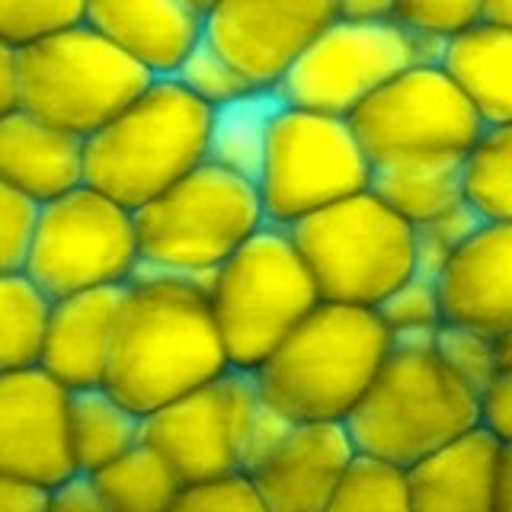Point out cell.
Segmentation results:
<instances>
[{
	"label": "cell",
	"instance_id": "obj_44",
	"mask_svg": "<svg viewBox=\"0 0 512 512\" xmlns=\"http://www.w3.org/2000/svg\"><path fill=\"white\" fill-rule=\"evenodd\" d=\"M496 512H512V448L503 445L500 484H496Z\"/></svg>",
	"mask_w": 512,
	"mask_h": 512
},
{
	"label": "cell",
	"instance_id": "obj_29",
	"mask_svg": "<svg viewBox=\"0 0 512 512\" xmlns=\"http://www.w3.org/2000/svg\"><path fill=\"white\" fill-rule=\"evenodd\" d=\"M375 314L388 327L391 343H436V333L445 324L439 282L413 272L375 304Z\"/></svg>",
	"mask_w": 512,
	"mask_h": 512
},
{
	"label": "cell",
	"instance_id": "obj_27",
	"mask_svg": "<svg viewBox=\"0 0 512 512\" xmlns=\"http://www.w3.org/2000/svg\"><path fill=\"white\" fill-rule=\"evenodd\" d=\"M52 298L23 269L0 272V375L39 365Z\"/></svg>",
	"mask_w": 512,
	"mask_h": 512
},
{
	"label": "cell",
	"instance_id": "obj_36",
	"mask_svg": "<svg viewBox=\"0 0 512 512\" xmlns=\"http://www.w3.org/2000/svg\"><path fill=\"white\" fill-rule=\"evenodd\" d=\"M170 512H269L250 474L234 471L224 477L186 484Z\"/></svg>",
	"mask_w": 512,
	"mask_h": 512
},
{
	"label": "cell",
	"instance_id": "obj_47",
	"mask_svg": "<svg viewBox=\"0 0 512 512\" xmlns=\"http://www.w3.org/2000/svg\"><path fill=\"white\" fill-rule=\"evenodd\" d=\"M183 4H186V7H192L196 13H205L208 7H212V0H183Z\"/></svg>",
	"mask_w": 512,
	"mask_h": 512
},
{
	"label": "cell",
	"instance_id": "obj_43",
	"mask_svg": "<svg viewBox=\"0 0 512 512\" xmlns=\"http://www.w3.org/2000/svg\"><path fill=\"white\" fill-rule=\"evenodd\" d=\"M397 0H336V13L346 20H394Z\"/></svg>",
	"mask_w": 512,
	"mask_h": 512
},
{
	"label": "cell",
	"instance_id": "obj_2",
	"mask_svg": "<svg viewBox=\"0 0 512 512\" xmlns=\"http://www.w3.org/2000/svg\"><path fill=\"white\" fill-rule=\"evenodd\" d=\"M391 352L375 308L320 301L253 368L272 407L295 423H343Z\"/></svg>",
	"mask_w": 512,
	"mask_h": 512
},
{
	"label": "cell",
	"instance_id": "obj_22",
	"mask_svg": "<svg viewBox=\"0 0 512 512\" xmlns=\"http://www.w3.org/2000/svg\"><path fill=\"white\" fill-rule=\"evenodd\" d=\"M439 61L484 125L512 122V26L480 20L445 39Z\"/></svg>",
	"mask_w": 512,
	"mask_h": 512
},
{
	"label": "cell",
	"instance_id": "obj_34",
	"mask_svg": "<svg viewBox=\"0 0 512 512\" xmlns=\"http://www.w3.org/2000/svg\"><path fill=\"white\" fill-rule=\"evenodd\" d=\"M87 0H0V39L23 48L84 23Z\"/></svg>",
	"mask_w": 512,
	"mask_h": 512
},
{
	"label": "cell",
	"instance_id": "obj_19",
	"mask_svg": "<svg viewBox=\"0 0 512 512\" xmlns=\"http://www.w3.org/2000/svg\"><path fill=\"white\" fill-rule=\"evenodd\" d=\"M84 23L154 77H173L202 39V13L183 0H87Z\"/></svg>",
	"mask_w": 512,
	"mask_h": 512
},
{
	"label": "cell",
	"instance_id": "obj_38",
	"mask_svg": "<svg viewBox=\"0 0 512 512\" xmlns=\"http://www.w3.org/2000/svg\"><path fill=\"white\" fill-rule=\"evenodd\" d=\"M295 429V420L292 416H285L279 407H272L269 400L263 397L260 410H256L253 423H250V432H247V445H244V474L253 471L256 464H260L269 452H276V448L285 442L288 432Z\"/></svg>",
	"mask_w": 512,
	"mask_h": 512
},
{
	"label": "cell",
	"instance_id": "obj_12",
	"mask_svg": "<svg viewBox=\"0 0 512 512\" xmlns=\"http://www.w3.org/2000/svg\"><path fill=\"white\" fill-rule=\"evenodd\" d=\"M349 122L372 164L404 154H468L487 128L442 61L410 64Z\"/></svg>",
	"mask_w": 512,
	"mask_h": 512
},
{
	"label": "cell",
	"instance_id": "obj_1",
	"mask_svg": "<svg viewBox=\"0 0 512 512\" xmlns=\"http://www.w3.org/2000/svg\"><path fill=\"white\" fill-rule=\"evenodd\" d=\"M208 285L212 279L151 269L125 285L103 384L141 416L231 368Z\"/></svg>",
	"mask_w": 512,
	"mask_h": 512
},
{
	"label": "cell",
	"instance_id": "obj_13",
	"mask_svg": "<svg viewBox=\"0 0 512 512\" xmlns=\"http://www.w3.org/2000/svg\"><path fill=\"white\" fill-rule=\"evenodd\" d=\"M263 391L250 368H228L215 381L144 413L141 442L186 484L244 471V445Z\"/></svg>",
	"mask_w": 512,
	"mask_h": 512
},
{
	"label": "cell",
	"instance_id": "obj_33",
	"mask_svg": "<svg viewBox=\"0 0 512 512\" xmlns=\"http://www.w3.org/2000/svg\"><path fill=\"white\" fill-rule=\"evenodd\" d=\"M173 77L180 80L196 100H202L212 109H218L224 103H234V100H240V96L256 90L208 39L196 42V48L183 58V64L176 68Z\"/></svg>",
	"mask_w": 512,
	"mask_h": 512
},
{
	"label": "cell",
	"instance_id": "obj_10",
	"mask_svg": "<svg viewBox=\"0 0 512 512\" xmlns=\"http://www.w3.org/2000/svg\"><path fill=\"white\" fill-rule=\"evenodd\" d=\"M23 109L87 138L122 112L154 74L87 23L20 48Z\"/></svg>",
	"mask_w": 512,
	"mask_h": 512
},
{
	"label": "cell",
	"instance_id": "obj_25",
	"mask_svg": "<svg viewBox=\"0 0 512 512\" xmlns=\"http://www.w3.org/2000/svg\"><path fill=\"white\" fill-rule=\"evenodd\" d=\"M276 109H279L276 90H253L234 103H224V106L212 109L208 160L256 183Z\"/></svg>",
	"mask_w": 512,
	"mask_h": 512
},
{
	"label": "cell",
	"instance_id": "obj_6",
	"mask_svg": "<svg viewBox=\"0 0 512 512\" xmlns=\"http://www.w3.org/2000/svg\"><path fill=\"white\" fill-rule=\"evenodd\" d=\"M208 301L231 368L253 372L317 308L320 292L288 228L266 221L215 269Z\"/></svg>",
	"mask_w": 512,
	"mask_h": 512
},
{
	"label": "cell",
	"instance_id": "obj_39",
	"mask_svg": "<svg viewBox=\"0 0 512 512\" xmlns=\"http://www.w3.org/2000/svg\"><path fill=\"white\" fill-rule=\"evenodd\" d=\"M480 426L500 445L512 448V368H503L480 394Z\"/></svg>",
	"mask_w": 512,
	"mask_h": 512
},
{
	"label": "cell",
	"instance_id": "obj_4",
	"mask_svg": "<svg viewBox=\"0 0 512 512\" xmlns=\"http://www.w3.org/2000/svg\"><path fill=\"white\" fill-rule=\"evenodd\" d=\"M343 426L359 455L407 471L480 426V397L448 372L436 343H391Z\"/></svg>",
	"mask_w": 512,
	"mask_h": 512
},
{
	"label": "cell",
	"instance_id": "obj_45",
	"mask_svg": "<svg viewBox=\"0 0 512 512\" xmlns=\"http://www.w3.org/2000/svg\"><path fill=\"white\" fill-rule=\"evenodd\" d=\"M484 20H493V23L512 26V0H487Z\"/></svg>",
	"mask_w": 512,
	"mask_h": 512
},
{
	"label": "cell",
	"instance_id": "obj_9",
	"mask_svg": "<svg viewBox=\"0 0 512 512\" xmlns=\"http://www.w3.org/2000/svg\"><path fill=\"white\" fill-rule=\"evenodd\" d=\"M138 266L132 208L87 183L39 205L23 272L48 298L128 285Z\"/></svg>",
	"mask_w": 512,
	"mask_h": 512
},
{
	"label": "cell",
	"instance_id": "obj_23",
	"mask_svg": "<svg viewBox=\"0 0 512 512\" xmlns=\"http://www.w3.org/2000/svg\"><path fill=\"white\" fill-rule=\"evenodd\" d=\"M400 218L420 224L464 202V154H404L372 164V186Z\"/></svg>",
	"mask_w": 512,
	"mask_h": 512
},
{
	"label": "cell",
	"instance_id": "obj_30",
	"mask_svg": "<svg viewBox=\"0 0 512 512\" xmlns=\"http://www.w3.org/2000/svg\"><path fill=\"white\" fill-rule=\"evenodd\" d=\"M324 512H413L407 471L388 461L356 455Z\"/></svg>",
	"mask_w": 512,
	"mask_h": 512
},
{
	"label": "cell",
	"instance_id": "obj_18",
	"mask_svg": "<svg viewBox=\"0 0 512 512\" xmlns=\"http://www.w3.org/2000/svg\"><path fill=\"white\" fill-rule=\"evenodd\" d=\"M122 292L125 285H112L52 298L39 368L68 391L96 388L106 381Z\"/></svg>",
	"mask_w": 512,
	"mask_h": 512
},
{
	"label": "cell",
	"instance_id": "obj_16",
	"mask_svg": "<svg viewBox=\"0 0 512 512\" xmlns=\"http://www.w3.org/2000/svg\"><path fill=\"white\" fill-rule=\"evenodd\" d=\"M356 455L343 423H295L276 452L247 474L269 512H324Z\"/></svg>",
	"mask_w": 512,
	"mask_h": 512
},
{
	"label": "cell",
	"instance_id": "obj_7",
	"mask_svg": "<svg viewBox=\"0 0 512 512\" xmlns=\"http://www.w3.org/2000/svg\"><path fill=\"white\" fill-rule=\"evenodd\" d=\"M288 234L311 272L320 301L375 308L416 272L413 224L372 189L295 221Z\"/></svg>",
	"mask_w": 512,
	"mask_h": 512
},
{
	"label": "cell",
	"instance_id": "obj_28",
	"mask_svg": "<svg viewBox=\"0 0 512 512\" xmlns=\"http://www.w3.org/2000/svg\"><path fill=\"white\" fill-rule=\"evenodd\" d=\"M464 202L484 221H512V122L487 125L464 154Z\"/></svg>",
	"mask_w": 512,
	"mask_h": 512
},
{
	"label": "cell",
	"instance_id": "obj_24",
	"mask_svg": "<svg viewBox=\"0 0 512 512\" xmlns=\"http://www.w3.org/2000/svg\"><path fill=\"white\" fill-rule=\"evenodd\" d=\"M144 416L132 410L106 384L71 391L68 400V442L77 474H96L106 464L141 445Z\"/></svg>",
	"mask_w": 512,
	"mask_h": 512
},
{
	"label": "cell",
	"instance_id": "obj_26",
	"mask_svg": "<svg viewBox=\"0 0 512 512\" xmlns=\"http://www.w3.org/2000/svg\"><path fill=\"white\" fill-rule=\"evenodd\" d=\"M90 477L112 512H170L183 490L176 471L144 442Z\"/></svg>",
	"mask_w": 512,
	"mask_h": 512
},
{
	"label": "cell",
	"instance_id": "obj_17",
	"mask_svg": "<svg viewBox=\"0 0 512 512\" xmlns=\"http://www.w3.org/2000/svg\"><path fill=\"white\" fill-rule=\"evenodd\" d=\"M445 320L490 336L512 330V221H484L439 276Z\"/></svg>",
	"mask_w": 512,
	"mask_h": 512
},
{
	"label": "cell",
	"instance_id": "obj_20",
	"mask_svg": "<svg viewBox=\"0 0 512 512\" xmlns=\"http://www.w3.org/2000/svg\"><path fill=\"white\" fill-rule=\"evenodd\" d=\"M503 445L484 426L407 468L413 512H496Z\"/></svg>",
	"mask_w": 512,
	"mask_h": 512
},
{
	"label": "cell",
	"instance_id": "obj_37",
	"mask_svg": "<svg viewBox=\"0 0 512 512\" xmlns=\"http://www.w3.org/2000/svg\"><path fill=\"white\" fill-rule=\"evenodd\" d=\"M39 205L0 180V272L23 269Z\"/></svg>",
	"mask_w": 512,
	"mask_h": 512
},
{
	"label": "cell",
	"instance_id": "obj_3",
	"mask_svg": "<svg viewBox=\"0 0 512 512\" xmlns=\"http://www.w3.org/2000/svg\"><path fill=\"white\" fill-rule=\"evenodd\" d=\"M212 106L176 77H154L132 103L84 138V183L141 208L208 160Z\"/></svg>",
	"mask_w": 512,
	"mask_h": 512
},
{
	"label": "cell",
	"instance_id": "obj_42",
	"mask_svg": "<svg viewBox=\"0 0 512 512\" xmlns=\"http://www.w3.org/2000/svg\"><path fill=\"white\" fill-rule=\"evenodd\" d=\"M45 487L0 474V512H45Z\"/></svg>",
	"mask_w": 512,
	"mask_h": 512
},
{
	"label": "cell",
	"instance_id": "obj_15",
	"mask_svg": "<svg viewBox=\"0 0 512 512\" xmlns=\"http://www.w3.org/2000/svg\"><path fill=\"white\" fill-rule=\"evenodd\" d=\"M68 400L71 391L39 365L0 375V474L45 490L77 474Z\"/></svg>",
	"mask_w": 512,
	"mask_h": 512
},
{
	"label": "cell",
	"instance_id": "obj_31",
	"mask_svg": "<svg viewBox=\"0 0 512 512\" xmlns=\"http://www.w3.org/2000/svg\"><path fill=\"white\" fill-rule=\"evenodd\" d=\"M436 352L448 365V372H452L461 384H468L477 397L484 394L496 381V375L503 372L500 336H490V333L468 327V324H452V320H445L436 333Z\"/></svg>",
	"mask_w": 512,
	"mask_h": 512
},
{
	"label": "cell",
	"instance_id": "obj_5",
	"mask_svg": "<svg viewBox=\"0 0 512 512\" xmlns=\"http://www.w3.org/2000/svg\"><path fill=\"white\" fill-rule=\"evenodd\" d=\"M266 224L256 183L212 160L135 208L141 266L212 279L215 269Z\"/></svg>",
	"mask_w": 512,
	"mask_h": 512
},
{
	"label": "cell",
	"instance_id": "obj_35",
	"mask_svg": "<svg viewBox=\"0 0 512 512\" xmlns=\"http://www.w3.org/2000/svg\"><path fill=\"white\" fill-rule=\"evenodd\" d=\"M487 0H397L394 20L423 39L445 42L484 20Z\"/></svg>",
	"mask_w": 512,
	"mask_h": 512
},
{
	"label": "cell",
	"instance_id": "obj_21",
	"mask_svg": "<svg viewBox=\"0 0 512 512\" xmlns=\"http://www.w3.org/2000/svg\"><path fill=\"white\" fill-rule=\"evenodd\" d=\"M0 180L36 205L84 183V138L13 109L0 119Z\"/></svg>",
	"mask_w": 512,
	"mask_h": 512
},
{
	"label": "cell",
	"instance_id": "obj_40",
	"mask_svg": "<svg viewBox=\"0 0 512 512\" xmlns=\"http://www.w3.org/2000/svg\"><path fill=\"white\" fill-rule=\"evenodd\" d=\"M45 512H112L96 490L90 474H71L58 487L48 490Z\"/></svg>",
	"mask_w": 512,
	"mask_h": 512
},
{
	"label": "cell",
	"instance_id": "obj_46",
	"mask_svg": "<svg viewBox=\"0 0 512 512\" xmlns=\"http://www.w3.org/2000/svg\"><path fill=\"white\" fill-rule=\"evenodd\" d=\"M500 356H503V368H512V330L500 336Z\"/></svg>",
	"mask_w": 512,
	"mask_h": 512
},
{
	"label": "cell",
	"instance_id": "obj_41",
	"mask_svg": "<svg viewBox=\"0 0 512 512\" xmlns=\"http://www.w3.org/2000/svg\"><path fill=\"white\" fill-rule=\"evenodd\" d=\"M23 106V58L20 48L0 39V119Z\"/></svg>",
	"mask_w": 512,
	"mask_h": 512
},
{
	"label": "cell",
	"instance_id": "obj_11",
	"mask_svg": "<svg viewBox=\"0 0 512 512\" xmlns=\"http://www.w3.org/2000/svg\"><path fill=\"white\" fill-rule=\"evenodd\" d=\"M442 45L397 20H336L295 58L279 80L285 106L317 109L349 119L368 96L420 61H439Z\"/></svg>",
	"mask_w": 512,
	"mask_h": 512
},
{
	"label": "cell",
	"instance_id": "obj_8",
	"mask_svg": "<svg viewBox=\"0 0 512 512\" xmlns=\"http://www.w3.org/2000/svg\"><path fill=\"white\" fill-rule=\"evenodd\" d=\"M368 186L372 160L349 119L285 106L279 100L263 167L256 173V192L269 224L292 228L295 221L365 192Z\"/></svg>",
	"mask_w": 512,
	"mask_h": 512
},
{
	"label": "cell",
	"instance_id": "obj_32",
	"mask_svg": "<svg viewBox=\"0 0 512 512\" xmlns=\"http://www.w3.org/2000/svg\"><path fill=\"white\" fill-rule=\"evenodd\" d=\"M484 224L468 202H458L452 208H445L436 218L413 224V237H416V276L436 279L445 272L448 260L468 244L474 231Z\"/></svg>",
	"mask_w": 512,
	"mask_h": 512
},
{
	"label": "cell",
	"instance_id": "obj_14",
	"mask_svg": "<svg viewBox=\"0 0 512 512\" xmlns=\"http://www.w3.org/2000/svg\"><path fill=\"white\" fill-rule=\"evenodd\" d=\"M336 16V0H212L202 13V39L256 90H276L295 58Z\"/></svg>",
	"mask_w": 512,
	"mask_h": 512
}]
</instances>
